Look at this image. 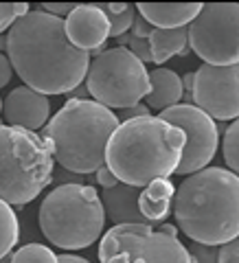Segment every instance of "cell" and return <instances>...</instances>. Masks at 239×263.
<instances>
[{"mask_svg": "<svg viewBox=\"0 0 239 263\" xmlns=\"http://www.w3.org/2000/svg\"><path fill=\"white\" fill-rule=\"evenodd\" d=\"M101 11L105 13V18H108V24H110V37H121L125 35V33L132 29V24H134V18H136V5H127L123 11H112L108 3H101Z\"/></svg>", "mask_w": 239, "mask_h": 263, "instance_id": "19", "label": "cell"}, {"mask_svg": "<svg viewBox=\"0 0 239 263\" xmlns=\"http://www.w3.org/2000/svg\"><path fill=\"white\" fill-rule=\"evenodd\" d=\"M5 37L11 68L40 95H68L88 75L90 53L68 42L62 18L29 11L7 29Z\"/></svg>", "mask_w": 239, "mask_h": 263, "instance_id": "1", "label": "cell"}, {"mask_svg": "<svg viewBox=\"0 0 239 263\" xmlns=\"http://www.w3.org/2000/svg\"><path fill=\"white\" fill-rule=\"evenodd\" d=\"M189 48L209 66L239 64V3L202 5L187 27Z\"/></svg>", "mask_w": 239, "mask_h": 263, "instance_id": "8", "label": "cell"}, {"mask_svg": "<svg viewBox=\"0 0 239 263\" xmlns=\"http://www.w3.org/2000/svg\"><path fill=\"white\" fill-rule=\"evenodd\" d=\"M105 263H132V259H130V254L121 252V254H114V257H112V259H108Z\"/></svg>", "mask_w": 239, "mask_h": 263, "instance_id": "34", "label": "cell"}, {"mask_svg": "<svg viewBox=\"0 0 239 263\" xmlns=\"http://www.w3.org/2000/svg\"><path fill=\"white\" fill-rule=\"evenodd\" d=\"M158 119L182 129L185 134V152L176 174L187 178L207 169L209 162L215 158L217 143H219V129L215 125V121L191 103H178L174 108L162 110Z\"/></svg>", "mask_w": 239, "mask_h": 263, "instance_id": "9", "label": "cell"}, {"mask_svg": "<svg viewBox=\"0 0 239 263\" xmlns=\"http://www.w3.org/2000/svg\"><path fill=\"white\" fill-rule=\"evenodd\" d=\"M127 51L136 57L138 62H152V53H150V44H147V40H138V37H132L130 40V46Z\"/></svg>", "mask_w": 239, "mask_h": 263, "instance_id": "24", "label": "cell"}, {"mask_svg": "<svg viewBox=\"0 0 239 263\" xmlns=\"http://www.w3.org/2000/svg\"><path fill=\"white\" fill-rule=\"evenodd\" d=\"M11 263H60L57 254L42 243H27L13 252Z\"/></svg>", "mask_w": 239, "mask_h": 263, "instance_id": "20", "label": "cell"}, {"mask_svg": "<svg viewBox=\"0 0 239 263\" xmlns=\"http://www.w3.org/2000/svg\"><path fill=\"white\" fill-rule=\"evenodd\" d=\"M174 195H176V184L169 178L154 180L147 184L141 195H138V211L145 217L147 224H162L174 211Z\"/></svg>", "mask_w": 239, "mask_h": 263, "instance_id": "15", "label": "cell"}, {"mask_svg": "<svg viewBox=\"0 0 239 263\" xmlns=\"http://www.w3.org/2000/svg\"><path fill=\"white\" fill-rule=\"evenodd\" d=\"M158 233L169 235V237H178V228H176V226H171V224H162V226L158 228Z\"/></svg>", "mask_w": 239, "mask_h": 263, "instance_id": "33", "label": "cell"}, {"mask_svg": "<svg viewBox=\"0 0 239 263\" xmlns=\"http://www.w3.org/2000/svg\"><path fill=\"white\" fill-rule=\"evenodd\" d=\"M11 75H13V68H11L9 57L0 53V88H5L7 84H9V81H11Z\"/></svg>", "mask_w": 239, "mask_h": 263, "instance_id": "30", "label": "cell"}, {"mask_svg": "<svg viewBox=\"0 0 239 263\" xmlns=\"http://www.w3.org/2000/svg\"><path fill=\"white\" fill-rule=\"evenodd\" d=\"M29 13L27 3H0V35L11 27V24Z\"/></svg>", "mask_w": 239, "mask_h": 263, "instance_id": "22", "label": "cell"}, {"mask_svg": "<svg viewBox=\"0 0 239 263\" xmlns=\"http://www.w3.org/2000/svg\"><path fill=\"white\" fill-rule=\"evenodd\" d=\"M66 37L68 42L86 53L99 55L110 37V24L99 5H77L66 15Z\"/></svg>", "mask_w": 239, "mask_h": 263, "instance_id": "11", "label": "cell"}, {"mask_svg": "<svg viewBox=\"0 0 239 263\" xmlns=\"http://www.w3.org/2000/svg\"><path fill=\"white\" fill-rule=\"evenodd\" d=\"M217 263H239V237L224 246H219Z\"/></svg>", "mask_w": 239, "mask_h": 263, "instance_id": "25", "label": "cell"}, {"mask_svg": "<svg viewBox=\"0 0 239 263\" xmlns=\"http://www.w3.org/2000/svg\"><path fill=\"white\" fill-rule=\"evenodd\" d=\"M95 176H97V182H99V186H105V189H112V186H117L119 184V180L114 178V174L112 171L105 167H99L97 171H95Z\"/></svg>", "mask_w": 239, "mask_h": 263, "instance_id": "29", "label": "cell"}, {"mask_svg": "<svg viewBox=\"0 0 239 263\" xmlns=\"http://www.w3.org/2000/svg\"><path fill=\"white\" fill-rule=\"evenodd\" d=\"M0 112H3V99H0ZM0 125H3V123H0Z\"/></svg>", "mask_w": 239, "mask_h": 263, "instance_id": "38", "label": "cell"}, {"mask_svg": "<svg viewBox=\"0 0 239 263\" xmlns=\"http://www.w3.org/2000/svg\"><path fill=\"white\" fill-rule=\"evenodd\" d=\"M191 105L209 114L213 121L239 119V64H202L193 72Z\"/></svg>", "mask_w": 239, "mask_h": 263, "instance_id": "10", "label": "cell"}, {"mask_svg": "<svg viewBox=\"0 0 239 263\" xmlns=\"http://www.w3.org/2000/svg\"><path fill=\"white\" fill-rule=\"evenodd\" d=\"M7 51V37L5 35H0V53Z\"/></svg>", "mask_w": 239, "mask_h": 263, "instance_id": "35", "label": "cell"}, {"mask_svg": "<svg viewBox=\"0 0 239 263\" xmlns=\"http://www.w3.org/2000/svg\"><path fill=\"white\" fill-rule=\"evenodd\" d=\"M191 254L193 263H217L219 248L217 246H202V243H191V248H187Z\"/></svg>", "mask_w": 239, "mask_h": 263, "instance_id": "23", "label": "cell"}, {"mask_svg": "<svg viewBox=\"0 0 239 263\" xmlns=\"http://www.w3.org/2000/svg\"><path fill=\"white\" fill-rule=\"evenodd\" d=\"M40 228L62 250L93 246L105 226V211L99 191L90 184L68 182L55 186L40 204Z\"/></svg>", "mask_w": 239, "mask_h": 263, "instance_id": "5", "label": "cell"}, {"mask_svg": "<svg viewBox=\"0 0 239 263\" xmlns=\"http://www.w3.org/2000/svg\"><path fill=\"white\" fill-rule=\"evenodd\" d=\"M3 117L9 127L35 132L46 125L48 117H51V103L44 95L27 86H20L7 95L3 103Z\"/></svg>", "mask_w": 239, "mask_h": 263, "instance_id": "12", "label": "cell"}, {"mask_svg": "<svg viewBox=\"0 0 239 263\" xmlns=\"http://www.w3.org/2000/svg\"><path fill=\"white\" fill-rule=\"evenodd\" d=\"M20 237V224L13 209L0 200V259L9 257V252Z\"/></svg>", "mask_w": 239, "mask_h": 263, "instance_id": "18", "label": "cell"}, {"mask_svg": "<svg viewBox=\"0 0 239 263\" xmlns=\"http://www.w3.org/2000/svg\"><path fill=\"white\" fill-rule=\"evenodd\" d=\"M57 261L60 263H90L84 257H75V254H57Z\"/></svg>", "mask_w": 239, "mask_h": 263, "instance_id": "31", "label": "cell"}, {"mask_svg": "<svg viewBox=\"0 0 239 263\" xmlns=\"http://www.w3.org/2000/svg\"><path fill=\"white\" fill-rule=\"evenodd\" d=\"M224 160L230 174L239 178V119L230 123L224 134Z\"/></svg>", "mask_w": 239, "mask_h": 263, "instance_id": "21", "label": "cell"}, {"mask_svg": "<svg viewBox=\"0 0 239 263\" xmlns=\"http://www.w3.org/2000/svg\"><path fill=\"white\" fill-rule=\"evenodd\" d=\"M70 99H88L90 95H88V88L86 86H77L75 90H70Z\"/></svg>", "mask_w": 239, "mask_h": 263, "instance_id": "32", "label": "cell"}, {"mask_svg": "<svg viewBox=\"0 0 239 263\" xmlns=\"http://www.w3.org/2000/svg\"><path fill=\"white\" fill-rule=\"evenodd\" d=\"M0 263H11V257H5V259H0Z\"/></svg>", "mask_w": 239, "mask_h": 263, "instance_id": "36", "label": "cell"}, {"mask_svg": "<svg viewBox=\"0 0 239 263\" xmlns=\"http://www.w3.org/2000/svg\"><path fill=\"white\" fill-rule=\"evenodd\" d=\"M132 263H145L143 259H132Z\"/></svg>", "mask_w": 239, "mask_h": 263, "instance_id": "37", "label": "cell"}, {"mask_svg": "<svg viewBox=\"0 0 239 263\" xmlns=\"http://www.w3.org/2000/svg\"><path fill=\"white\" fill-rule=\"evenodd\" d=\"M138 195H141V189L121 184V182L112 189H103L101 204H103L105 215L114 221V226L117 224H147L145 217L141 215V211H138Z\"/></svg>", "mask_w": 239, "mask_h": 263, "instance_id": "14", "label": "cell"}, {"mask_svg": "<svg viewBox=\"0 0 239 263\" xmlns=\"http://www.w3.org/2000/svg\"><path fill=\"white\" fill-rule=\"evenodd\" d=\"M154 64H164L169 57H176L187 48V27L182 29H154L147 37Z\"/></svg>", "mask_w": 239, "mask_h": 263, "instance_id": "17", "label": "cell"}, {"mask_svg": "<svg viewBox=\"0 0 239 263\" xmlns=\"http://www.w3.org/2000/svg\"><path fill=\"white\" fill-rule=\"evenodd\" d=\"M150 84H152V90L145 97L150 110L162 112L167 108H174V105L180 103V99L185 97L182 77H178V72L162 68V66H158V68H154L150 72Z\"/></svg>", "mask_w": 239, "mask_h": 263, "instance_id": "16", "label": "cell"}, {"mask_svg": "<svg viewBox=\"0 0 239 263\" xmlns=\"http://www.w3.org/2000/svg\"><path fill=\"white\" fill-rule=\"evenodd\" d=\"M132 27H134V33H132V37H138V40H147V37L152 35V31H154V27L143 18V15L134 18V24H132Z\"/></svg>", "mask_w": 239, "mask_h": 263, "instance_id": "28", "label": "cell"}, {"mask_svg": "<svg viewBox=\"0 0 239 263\" xmlns=\"http://www.w3.org/2000/svg\"><path fill=\"white\" fill-rule=\"evenodd\" d=\"M185 152L182 129L158 117L119 123L105 147V167L121 184L145 189L176 174Z\"/></svg>", "mask_w": 239, "mask_h": 263, "instance_id": "3", "label": "cell"}, {"mask_svg": "<svg viewBox=\"0 0 239 263\" xmlns=\"http://www.w3.org/2000/svg\"><path fill=\"white\" fill-rule=\"evenodd\" d=\"M119 127V117L93 99H68L46 123L42 138L70 174L88 176L105 164V147Z\"/></svg>", "mask_w": 239, "mask_h": 263, "instance_id": "4", "label": "cell"}, {"mask_svg": "<svg viewBox=\"0 0 239 263\" xmlns=\"http://www.w3.org/2000/svg\"><path fill=\"white\" fill-rule=\"evenodd\" d=\"M141 117H150V108L147 105H143V103H136V105H132V108H127V110H121V114H119V123L123 121H134V119H141Z\"/></svg>", "mask_w": 239, "mask_h": 263, "instance_id": "27", "label": "cell"}, {"mask_svg": "<svg viewBox=\"0 0 239 263\" xmlns=\"http://www.w3.org/2000/svg\"><path fill=\"white\" fill-rule=\"evenodd\" d=\"M55 160L40 134L0 125V200L24 206L44 191L53 178Z\"/></svg>", "mask_w": 239, "mask_h": 263, "instance_id": "6", "label": "cell"}, {"mask_svg": "<svg viewBox=\"0 0 239 263\" xmlns=\"http://www.w3.org/2000/svg\"><path fill=\"white\" fill-rule=\"evenodd\" d=\"M178 228L202 246H224L239 237V178L222 167H207L176 186Z\"/></svg>", "mask_w": 239, "mask_h": 263, "instance_id": "2", "label": "cell"}, {"mask_svg": "<svg viewBox=\"0 0 239 263\" xmlns=\"http://www.w3.org/2000/svg\"><path fill=\"white\" fill-rule=\"evenodd\" d=\"M77 5H72V3H44L42 5V11L48 13V15H55V18H62V15H68L72 9H75Z\"/></svg>", "mask_w": 239, "mask_h": 263, "instance_id": "26", "label": "cell"}, {"mask_svg": "<svg viewBox=\"0 0 239 263\" xmlns=\"http://www.w3.org/2000/svg\"><path fill=\"white\" fill-rule=\"evenodd\" d=\"M88 95L103 108L127 110L150 95V72L125 48L114 46L101 51L88 66Z\"/></svg>", "mask_w": 239, "mask_h": 263, "instance_id": "7", "label": "cell"}, {"mask_svg": "<svg viewBox=\"0 0 239 263\" xmlns=\"http://www.w3.org/2000/svg\"><path fill=\"white\" fill-rule=\"evenodd\" d=\"M202 3H138L136 11L154 29H182L189 27L200 13Z\"/></svg>", "mask_w": 239, "mask_h": 263, "instance_id": "13", "label": "cell"}]
</instances>
